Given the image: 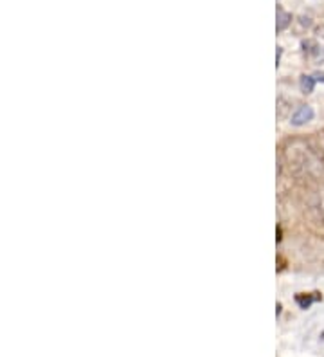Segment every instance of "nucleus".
Instances as JSON below:
<instances>
[{
    "label": "nucleus",
    "instance_id": "obj_3",
    "mask_svg": "<svg viewBox=\"0 0 324 357\" xmlns=\"http://www.w3.org/2000/svg\"><path fill=\"white\" fill-rule=\"evenodd\" d=\"M292 17L288 13H285L283 9H277V31H283L288 24H290Z\"/></svg>",
    "mask_w": 324,
    "mask_h": 357
},
{
    "label": "nucleus",
    "instance_id": "obj_2",
    "mask_svg": "<svg viewBox=\"0 0 324 357\" xmlns=\"http://www.w3.org/2000/svg\"><path fill=\"white\" fill-rule=\"evenodd\" d=\"M313 119V108L308 107V105H303L299 107L294 115H292V125H296V127H301V125L308 123V121H312Z\"/></svg>",
    "mask_w": 324,
    "mask_h": 357
},
{
    "label": "nucleus",
    "instance_id": "obj_4",
    "mask_svg": "<svg viewBox=\"0 0 324 357\" xmlns=\"http://www.w3.org/2000/svg\"><path fill=\"white\" fill-rule=\"evenodd\" d=\"M313 210L319 213V217L324 218V191H319L315 195V199H313Z\"/></svg>",
    "mask_w": 324,
    "mask_h": 357
},
{
    "label": "nucleus",
    "instance_id": "obj_5",
    "mask_svg": "<svg viewBox=\"0 0 324 357\" xmlns=\"http://www.w3.org/2000/svg\"><path fill=\"white\" fill-rule=\"evenodd\" d=\"M313 85H315V78H312V76H303V78H301V91H303L304 94L312 92Z\"/></svg>",
    "mask_w": 324,
    "mask_h": 357
},
{
    "label": "nucleus",
    "instance_id": "obj_1",
    "mask_svg": "<svg viewBox=\"0 0 324 357\" xmlns=\"http://www.w3.org/2000/svg\"><path fill=\"white\" fill-rule=\"evenodd\" d=\"M285 163L299 179H319L324 173V161L319 148L306 141H292L285 148Z\"/></svg>",
    "mask_w": 324,
    "mask_h": 357
}]
</instances>
